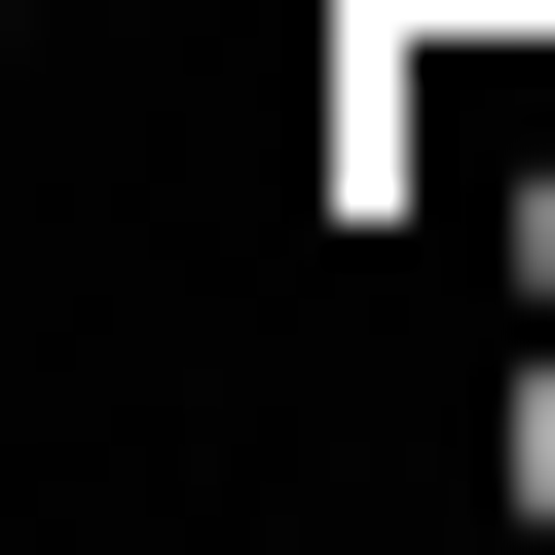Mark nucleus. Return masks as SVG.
<instances>
[{"instance_id": "obj_1", "label": "nucleus", "mask_w": 555, "mask_h": 555, "mask_svg": "<svg viewBox=\"0 0 555 555\" xmlns=\"http://www.w3.org/2000/svg\"><path fill=\"white\" fill-rule=\"evenodd\" d=\"M481 518L555 555V297H518V371H481Z\"/></svg>"}]
</instances>
